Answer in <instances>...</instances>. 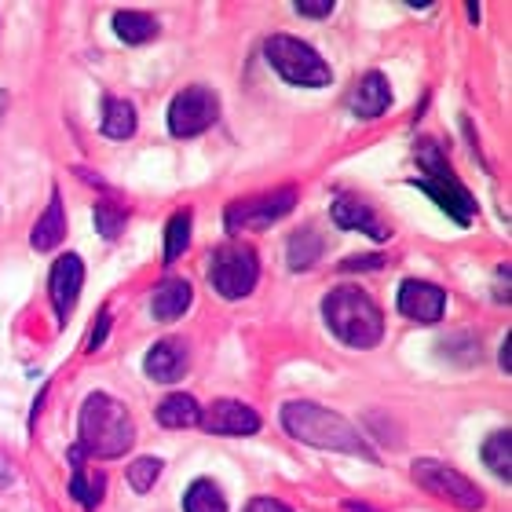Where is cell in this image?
Listing matches in <instances>:
<instances>
[{
    "label": "cell",
    "mask_w": 512,
    "mask_h": 512,
    "mask_svg": "<svg viewBox=\"0 0 512 512\" xmlns=\"http://www.w3.org/2000/svg\"><path fill=\"white\" fill-rule=\"evenodd\" d=\"M136 443V425L125 406L107 392L88 395L81 406V443L77 447L92 454V458L114 461L121 454H128Z\"/></svg>",
    "instance_id": "obj_3"
},
{
    "label": "cell",
    "mask_w": 512,
    "mask_h": 512,
    "mask_svg": "<svg viewBox=\"0 0 512 512\" xmlns=\"http://www.w3.org/2000/svg\"><path fill=\"white\" fill-rule=\"evenodd\" d=\"M260 278V260L246 246H220L209 260V282L224 300H242L253 293Z\"/></svg>",
    "instance_id": "obj_7"
},
{
    "label": "cell",
    "mask_w": 512,
    "mask_h": 512,
    "mask_svg": "<svg viewBox=\"0 0 512 512\" xmlns=\"http://www.w3.org/2000/svg\"><path fill=\"white\" fill-rule=\"evenodd\" d=\"M161 476V461L158 458H136L128 465V483L136 494H147Z\"/></svg>",
    "instance_id": "obj_27"
},
{
    "label": "cell",
    "mask_w": 512,
    "mask_h": 512,
    "mask_svg": "<svg viewBox=\"0 0 512 512\" xmlns=\"http://www.w3.org/2000/svg\"><path fill=\"white\" fill-rule=\"evenodd\" d=\"M103 491H107V480L103 476H88L85 465H74V480H70V494H74L77 502L85 505V509H96L103 502Z\"/></svg>",
    "instance_id": "obj_24"
},
{
    "label": "cell",
    "mask_w": 512,
    "mask_h": 512,
    "mask_svg": "<svg viewBox=\"0 0 512 512\" xmlns=\"http://www.w3.org/2000/svg\"><path fill=\"white\" fill-rule=\"evenodd\" d=\"M216 118H220V99H216V92H209L202 85L183 88L169 103V132L176 139L202 136Z\"/></svg>",
    "instance_id": "obj_9"
},
{
    "label": "cell",
    "mask_w": 512,
    "mask_h": 512,
    "mask_svg": "<svg viewBox=\"0 0 512 512\" xmlns=\"http://www.w3.org/2000/svg\"><path fill=\"white\" fill-rule=\"evenodd\" d=\"M114 33H118L125 44H147L154 33H158V22L147 11H118L114 15Z\"/></svg>",
    "instance_id": "obj_22"
},
{
    "label": "cell",
    "mask_w": 512,
    "mask_h": 512,
    "mask_svg": "<svg viewBox=\"0 0 512 512\" xmlns=\"http://www.w3.org/2000/svg\"><path fill=\"white\" fill-rule=\"evenodd\" d=\"M191 355H187V344L180 337H165L147 352L143 366H147V377L158 384H176L187 370H191Z\"/></svg>",
    "instance_id": "obj_14"
},
{
    "label": "cell",
    "mask_w": 512,
    "mask_h": 512,
    "mask_svg": "<svg viewBox=\"0 0 512 512\" xmlns=\"http://www.w3.org/2000/svg\"><path fill=\"white\" fill-rule=\"evenodd\" d=\"M293 8H297V15H308V19H326V15H333V0H297Z\"/></svg>",
    "instance_id": "obj_28"
},
{
    "label": "cell",
    "mask_w": 512,
    "mask_h": 512,
    "mask_svg": "<svg viewBox=\"0 0 512 512\" xmlns=\"http://www.w3.org/2000/svg\"><path fill=\"white\" fill-rule=\"evenodd\" d=\"M322 319L348 348H377L384 337V315L377 300L359 286H337L322 300Z\"/></svg>",
    "instance_id": "obj_2"
},
{
    "label": "cell",
    "mask_w": 512,
    "mask_h": 512,
    "mask_svg": "<svg viewBox=\"0 0 512 512\" xmlns=\"http://www.w3.org/2000/svg\"><path fill=\"white\" fill-rule=\"evenodd\" d=\"M322 235L315 231V227H300V231H293L289 235V249H286V260L293 271H308V267L319 264L322 256Z\"/></svg>",
    "instance_id": "obj_19"
},
{
    "label": "cell",
    "mask_w": 512,
    "mask_h": 512,
    "mask_svg": "<svg viewBox=\"0 0 512 512\" xmlns=\"http://www.w3.org/2000/svg\"><path fill=\"white\" fill-rule=\"evenodd\" d=\"M282 428L297 443H308V447L319 450H337V454H355V458L377 461V454L370 450L359 428L348 421V417L333 414L326 406L308 403V399H293V403L282 406Z\"/></svg>",
    "instance_id": "obj_1"
},
{
    "label": "cell",
    "mask_w": 512,
    "mask_h": 512,
    "mask_svg": "<svg viewBox=\"0 0 512 512\" xmlns=\"http://www.w3.org/2000/svg\"><path fill=\"white\" fill-rule=\"evenodd\" d=\"M410 472H414V480L421 483L428 494L443 498V502L454 505V509H461V512H480L483 509V491L469 480V476H465V472L450 469V465L432 461V458H417Z\"/></svg>",
    "instance_id": "obj_6"
},
{
    "label": "cell",
    "mask_w": 512,
    "mask_h": 512,
    "mask_svg": "<svg viewBox=\"0 0 512 512\" xmlns=\"http://www.w3.org/2000/svg\"><path fill=\"white\" fill-rule=\"evenodd\" d=\"M81 286H85V264H81V256L74 253L59 256L52 264V275H48V293H52V308L59 322L70 319Z\"/></svg>",
    "instance_id": "obj_10"
},
{
    "label": "cell",
    "mask_w": 512,
    "mask_h": 512,
    "mask_svg": "<svg viewBox=\"0 0 512 512\" xmlns=\"http://www.w3.org/2000/svg\"><path fill=\"white\" fill-rule=\"evenodd\" d=\"M107 333H110V311H99V322L92 326V337H88V352H99L103 348V341H107Z\"/></svg>",
    "instance_id": "obj_29"
},
{
    "label": "cell",
    "mask_w": 512,
    "mask_h": 512,
    "mask_svg": "<svg viewBox=\"0 0 512 512\" xmlns=\"http://www.w3.org/2000/svg\"><path fill=\"white\" fill-rule=\"evenodd\" d=\"M8 114V92H0V118Z\"/></svg>",
    "instance_id": "obj_34"
},
{
    "label": "cell",
    "mask_w": 512,
    "mask_h": 512,
    "mask_svg": "<svg viewBox=\"0 0 512 512\" xmlns=\"http://www.w3.org/2000/svg\"><path fill=\"white\" fill-rule=\"evenodd\" d=\"M384 264V256H348L341 271H377Z\"/></svg>",
    "instance_id": "obj_30"
},
{
    "label": "cell",
    "mask_w": 512,
    "mask_h": 512,
    "mask_svg": "<svg viewBox=\"0 0 512 512\" xmlns=\"http://www.w3.org/2000/svg\"><path fill=\"white\" fill-rule=\"evenodd\" d=\"M242 512H293L286 502H278V498H253Z\"/></svg>",
    "instance_id": "obj_31"
},
{
    "label": "cell",
    "mask_w": 512,
    "mask_h": 512,
    "mask_svg": "<svg viewBox=\"0 0 512 512\" xmlns=\"http://www.w3.org/2000/svg\"><path fill=\"white\" fill-rule=\"evenodd\" d=\"M183 512H227V498L213 480H194L183 494Z\"/></svg>",
    "instance_id": "obj_23"
},
{
    "label": "cell",
    "mask_w": 512,
    "mask_h": 512,
    "mask_svg": "<svg viewBox=\"0 0 512 512\" xmlns=\"http://www.w3.org/2000/svg\"><path fill=\"white\" fill-rule=\"evenodd\" d=\"M267 63L275 66L278 77L289 81V85H304V88H322L330 85V66L322 59L308 41L300 37H289V33H275L271 41L264 44Z\"/></svg>",
    "instance_id": "obj_5"
},
{
    "label": "cell",
    "mask_w": 512,
    "mask_h": 512,
    "mask_svg": "<svg viewBox=\"0 0 512 512\" xmlns=\"http://www.w3.org/2000/svg\"><path fill=\"white\" fill-rule=\"evenodd\" d=\"M191 242V209H180V213L169 220V235H165V264H176Z\"/></svg>",
    "instance_id": "obj_25"
},
{
    "label": "cell",
    "mask_w": 512,
    "mask_h": 512,
    "mask_svg": "<svg viewBox=\"0 0 512 512\" xmlns=\"http://www.w3.org/2000/svg\"><path fill=\"white\" fill-rule=\"evenodd\" d=\"M483 465H487L498 480L512 483V432L509 428H498V432L487 436V443H483Z\"/></svg>",
    "instance_id": "obj_21"
},
{
    "label": "cell",
    "mask_w": 512,
    "mask_h": 512,
    "mask_svg": "<svg viewBox=\"0 0 512 512\" xmlns=\"http://www.w3.org/2000/svg\"><path fill=\"white\" fill-rule=\"evenodd\" d=\"M63 238H66V209H63V194L55 191L48 209H44V216L33 224L30 246L37 249V253H48V249H55Z\"/></svg>",
    "instance_id": "obj_17"
},
{
    "label": "cell",
    "mask_w": 512,
    "mask_h": 512,
    "mask_svg": "<svg viewBox=\"0 0 512 512\" xmlns=\"http://www.w3.org/2000/svg\"><path fill=\"white\" fill-rule=\"evenodd\" d=\"M191 300H194V289L187 278H165L150 293V315L158 322H176L183 319V311L191 308Z\"/></svg>",
    "instance_id": "obj_15"
},
{
    "label": "cell",
    "mask_w": 512,
    "mask_h": 512,
    "mask_svg": "<svg viewBox=\"0 0 512 512\" xmlns=\"http://www.w3.org/2000/svg\"><path fill=\"white\" fill-rule=\"evenodd\" d=\"M11 480V469H8V461H0V487H8Z\"/></svg>",
    "instance_id": "obj_33"
},
{
    "label": "cell",
    "mask_w": 512,
    "mask_h": 512,
    "mask_svg": "<svg viewBox=\"0 0 512 512\" xmlns=\"http://www.w3.org/2000/svg\"><path fill=\"white\" fill-rule=\"evenodd\" d=\"M103 136L132 139L136 136V107L128 99H103Z\"/></svg>",
    "instance_id": "obj_20"
},
{
    "label": "cell",
    "mask_w": 512,
    "mask_h": 512,
    "mask_svg": "<svg viewBox=\"0 0 512 512\" xmlns=\"http://www.w3.org/2000/svg\"><path fill=\"white\" fill-rule=\"evenodd\" d=\"M198 425L216 436H256L260 432V414L253 406L235 403V399H216L209 410H202Z\"/></svg>",
    "instance_id": "obj_11"
},
{
    "label": "cell",
    "mask_w": 512,
    "mask_h": 512,
    "mask_svg": "<svg viewBox=\"0 0 512 512\" xmlns=\"http://www.w3.org/2000/svg\"><path fill=\"white\" fill-rule=\"evenodd\" d=\"M348 509L352 512H377V509H370V505H355V502H348Z\"/></svg>",
    "instance_id": "obj_35"
},
{
    "label": "cell",
    "mask_w": 512,
    "mask_h": 512,
    "mask_svg": "<svg viewBox=\"0 0 512 512\" xmlns=\"http://www.w3.org/2000/svg\"><path fill=\"white\" fill-rule=\"evenodd\" d=\"M399 311H403L410 322H439L443 319V311H447V293L439 286H432V282H417V278H410V282H403L399 286Z\"/></svg>",
    "instance_id": "obj_13"
},
{
    "label": "cell",
    "mask_w": 512,
    "mask_h": 512,
    "mask_svg": "<svg viewBox=\"0 0 512 512\" xmlns=\"http://www.w3.org/2000/svg\"><path fill=\"white\" fill-rule=\"evenodd\" d=\"M388 107H392V88H388L384 74L370 70V74L359 77V85L352 88V110L355 114L366 118V121H374V118H381Z\"/></svg>",
    "instance_id": "obj_16"
},
{
    "label": "cell",
    "mask_w": 512,
    "mask_h": 512,
    "mask_svg": "<svg viewBox=\"0 0 512 512\" xmlns=\"http://www.w3.org/2000/svg\"><path fill=\"white\" fill-rule=\"evenodd\" d=\"M417 165L425 172V176L417 180V191H425L450 220H458L461 227H469L472 216H476V202H472V194L465 191V183L447 169V161H443L436 143H421V147H417Z\"/></svg>",
    "instance_id": "obj_4"
},
{
    "label": "cell",
    "mask_w": 512,
    "mask_h": 512,
    "mask_svg": "<svg viewBox=\"0 0 512 512\" xmlns=\"http://www.w3.org/2000/svg\"><path fill=\"white\" fill-rule=\"evenodd\" d=\"M498 363H502L505 374L512 370V341H509V337H505V344H502V355H498Z\"/></svg>",
    "instance_id": "obj_32"
},
{
    "label": "cell",
    "mask_w": 512,
    "mask_h": 512,
    "mask_svg": "<svg viewBox=\"0 0 512 512\" xmlns=\"http://www.w3.org/2000/svg\"><path fill=\"white\" fill-rule=\"evenodd\" d=\"M330 216H333V224L341 227V231H363V235H370L374 242H388V238H392V227L384 224L381 216H377L366 202L352 198V194L333 198Z\"/></svg>",
    "instance_id": "obj_12"
},
{
    "label": "cell",
    "mask_w": 512,
    "mask_h": 512,
    "mask_svg": "<svg viewBox=\"0 0 512 512\" xmlns=\"http://www.w3.org/2000/svg\"><path fill=\"white\" fill-rule=\"evenodd\" d=\"M92 216H96V231L103 238H110V242L125 231V209H121L118 202H110V198L96 202V213H92Z\"/></svg>",
    "instance_id": "obj_26"
},
{
    "label": "cell",
    "mask_w": 512,
    "mask_h": 512,
    "mask_svg": "<svg viewBox=\"0 0 512 512\" xmlns=\"http://www.w3.org/2000/svg\"><path fill=\"white\" fill-rule=\"evenodd\" d=\"M297 205V187H278V191L253 194V198H242V202L227 205V231L238 235V231H267V227L282 220L286 213H293Z\"/></svg>",
    "instance_id": "obj_8"
},
{
    "label": "cell",
    "mask_w": 512,
    "mask_h": 512,
    "mask_svg": "<svg viewBox=\"0 0 512 512\" xmlns=\"http://www.w3.org/2000/svg\"><path fill=\"white\" fill-rule=\"evenodd\" d=\"M158 421L165 428H194L198 421H202V410H198V403H194V395L172 392V395H165V399H161Z\"/></svg>",
    "instance_id": "obj_18"
}]
</instances>
